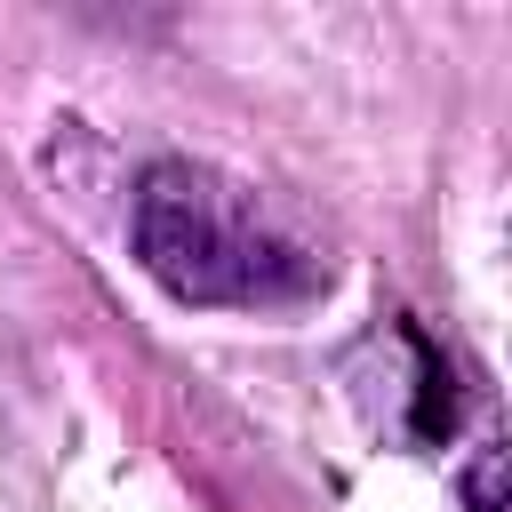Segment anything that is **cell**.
<instances>
[{
  "label": "cell",
  "instance_id": "obj_1",
  "mask_svg": "<svg viewBox=\"0 0 512 512\" xmlns=\"http://www.w3.org/2000/svg\"><path fill=\"white\" fill-rule=\"evenodd\" d=\"M136 256L184 304H256V296H280V288L304 280L296 240L272 232L256 192L216 176V168H192V160H160L144 176Z\"/></svg>",
  "mask_w": 512,
  "mask_h": 512
}]
</instances>
